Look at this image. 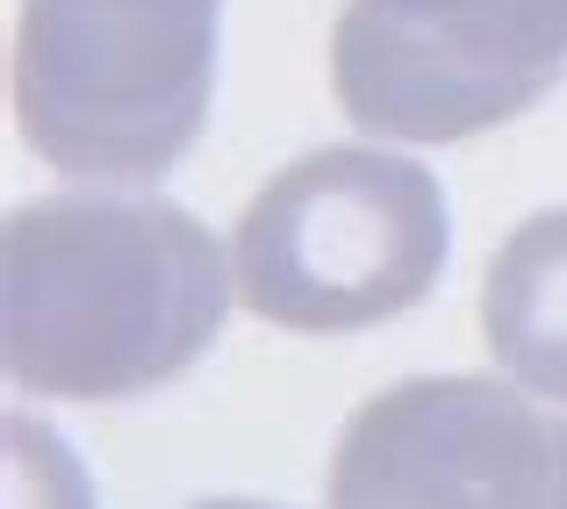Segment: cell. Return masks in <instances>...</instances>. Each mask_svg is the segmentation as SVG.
<instances>
[{
    "instance_id": "6da1fadb",
    "label": "cell",
    "mask_w": 567,
    "mask_h": 509,
    "mask_svg": "<svg viewBox=\"0 0 567 509\" xmlns=\"http://www.w3.org/2000/svg\"><path fill=\"white\" fill-rule=\"evenodd\" d=\"M230 259L158 194H43L0 230V366L29 395L130 402L216 344Z\"/></svg>"
},
{
    "instance_id": "7a4b0ae2",
    "label": "cell",
    "mask_w": 567,
    "mask_h": 509,
    "mask_svg": "<svg viewBox=\"0 0 567 509\" xmlns=\"http://www.w3.org/2000/svg\"><path fill=\"white\" fill-rule=\"evenodd\" d=\"M445 251L453 216L439 173L374 144H323L251 194L230 237V273L251 316L338 337L431 302Z\"/></svg>"
},
{
    "instance_id": "3957f363",
    "label": "cell",
    "mask_w": 567,
    "mask_h": 509,
    "mask_svg": "<svg viewBox=\"0 0 567 509\" xmlns=\"http://www.w3.org/2000/svg\"><path fill=\"white\" fill-rule=\"evenodd\" d=\"M223 0H22L14 129L72 179H166L208 129Z\"/></svg>"
},
{
    "instance_id": "277c9868",
    "label": "cell",
    "mask_w": 567,
    "mask_h": 509,
    "mask_svg": "<svg viewBox=\"0 0 567 509\" xmlns=\"http://www.w3.org/2000/svg\"><path fill=\"white\" fill-rule=\"evenodd\" d=\"M567 80V0H346L338 108L367 137L460 144L517 123Z\"/></svg>"
},
{
    "instance_id": "5b68a950",
    "label": "cell",
    "mask_w": 567,
    "mask_h": 509,
    "mask_svg": "<svg viewBox=\"0 0 567 509\" xmlns=\"http://www.w3.org/2000/svg\"><path fill=\"white\" fill-rule=\"evenodd\" d=\"M331 509H567V416L488 373H416L346 416Z\"/></svg>"
},
{
    "instance_id": "8992f818",
    "label": "cell",
    "mask_w": 567,
    "mask_h": 509,
    "mask_svg": "<svg viewBox=\"0 0 567 509\" xmlns=\"http://www.w3.org/2000/svg\"><path fill=\"white\" fill-rule=\"evenodd\" d=\"M482 337L517 387L567 402V208H539L496 245L482 280Z\"/></svg>"
},
{
    "instance_id": "52a82bcc",
    "label": "cell",
    "mask_w": 567,
    "mask_h": 509,
    "mask_svg": "<svg viewBox=\"0 0 567 509\" xmlns=\"http://www.w3.org/2000/svg\"><path fill=\"white\" fill-rule=\"evenodd\" d=\"M187 509H280V502H251V496H208V502H187Z\"/></svg>"
}]
</instances>
